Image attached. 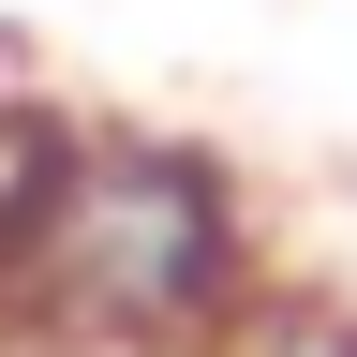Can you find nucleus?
<instances>
[{
	"instance_id": "1",
	"label": "nucleus",
	"mask_w": 357,
	"mask_h": 357,
	"mask_svg": "<svg viewBox=\"0 0 357 357\" xmlns=\"http://www.w3.org/2000/svg\"><path fill=\"white\" fill-rule=\"evenodd\" d=\"M268 298V208L208 134L0 119V357H208Z\"/></svg>"
},
{
	"instance_id": "2",
	"label": "nucleus",
	"mask_w": 357,
	"mask_h": 357,
	"mask_svg": "<svg viewBox=\"0 0 357 357\" xmlns=\"http://www.w3.org/2000/svg\"><path fill=\"white\" fill-rule=\"evenodd\" d=\"M208 357H357V312H342L328 283H268V298H253Z\"/></svg>"
}]
</instances>
